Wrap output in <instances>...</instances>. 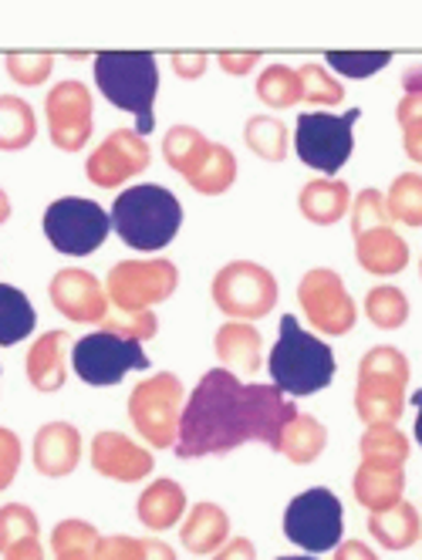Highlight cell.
Masks as SVG:
<instances>
[{"mask_svg":"<svg viewBox=\"0 0 422 560\" xmlns=\"http://www.w3.org/2000/svg\"><path fill=\"white\" fill-rule=\"evenodd\" d=\"M95 560H176V553L166 544H156V540L108 537V540H98Z\"/></svg>","mask_w":422,"mask_h":560,"instance_id":"cell-36","label":"cell"},{"mask_svg":"<svg viewBox=\"0 0 422 560\" xmlns=\"http://www.w3.org/2000/svg\"><path fill=\"white\" fill-rule=\"evenodd\" d=\"M51 65H55V55L42 51V55H8V74L14 78L17 85H42L48 82V74H51Z\"/></svg>","mask_w":422,"mask_h":560,"instance_id":"cell-43","label":"cell"},{"mask_svg":"<svg viewBox=\"0 0 422 560\" xmlns=\"http://www.w3.org/2000/svg\"><path fill=\"white\" fill-rule=\"evenodd\" d=\"M95 82L98 92L119 105L122 112H132L139 118V136L145 139L152 132V102L160 92V68L149 51H102L95 58Z\"/></svg>","mask_w":422,"mask_h":560,"instance_id":"cell-4","label":"cell"},{"mask_svg":"<svg viewBox=\"0 0 422 560\" xmlns=\"http://www.w3.org/2000/svg\"><path fill=\"white\" fill-rule=\"evenodd\" d=\"M37 136L34 108L17 95H0V149L17 152L27 149Z\"/></svg>","mask_w":422,"mask_h":560,"instance_id":"cell-28","label":"cell"},{"mask_svg":"<svg viewBox=\"0 0 422 560\" xmlns=\"http://www.w3.org/2000/svg\"><path fill=\"white\" fill-rule=\"evenodd\" d=\"M51 142L61 152H79L92 139V92L82 82H61L45 98Z\"/></svg>","mask_w":422,"mask_h":560,"instance_id":"cell-17","label":"cell"},{"mask_svg":"<svg viewBox=\"0 0 422 560\" xmlns=\"http://www.w3.org/2000/svg\"><path fill=\"white\" fill-rule=\"evenodd\" d=\"M213 301L237 322H254L278 304V280L254 260H234L213 277Z\"/></svg>","mask_w":422,"mask_h":560,"instance_id":"cell-11","label":"cell"},{"mask_svg":"<svg viewBox=\"0 0 422 560\" xmlns=\"http://www.w3.org/2000/svg\"><path fill=\"white\" fill-rule=\"evenodd\" d=\"M257 98L267 108H291L301 102V85H297V71L288 65H271L257 78Z\"/></svg>","mask_w":422,"mask_h":560,"instance_id":"cell-35","label":"cell"},{"mask_svg":"<svg viewBox=\"0 0 422 560\" xmlns=\"http://www.w3.org/2000/svg\"><path fill=\"white\" fill-rule=\"evenodd\" d=\"M267 369H271L274 388L281 395H297V398L315 395V392L328 388L335 378V351L321 338L297 328L294 314H284L281 338L271 348V362H267Z\"/></svg>","mask_w":422,"mask_h":560,"instance_id":"cell-3","label":"cell"},{"mask_svg":"<svg viewBox=\"0 0 422 560\" xmlns=\"http://www.w3.org/2000/svg\"><path fill=\"white\" fill-rule=\"evenodd\" d=\"M8 220H11V199L4 189H0V223H8Z\"/></svg>","mask_w":422,"mask_h":560,"instance_id":"cell-52","label":"cell"},{"mask_svg":"<svg viewBox=\"0 0 422 560\" xmlns=\"http://www.w3.org/2000/svg\"><path fill=\"white\" fill-rule=\"evenodd\" d=\"M149 142L136 132V129H115L85 163V173L95 186L102 189H115L129 183L132 176H139L142 170H149Z\"/></svg>","mask_w":422,"mask_h":560,"instance_id":"cell-16","label":"cell"},{"mask_svg":"<svg viewBox=\"0 0 422 560\" xmlns=\"http://www.w3.org/2000/svg\"><path fill=\"white\" fill-rule=\"evenodd\" d=\"M278 560H315V557H278Z\"/></svg>","mask_w":422,"mask_h":560,"instance_id":"cell-53","label":"cell"},{"mask_svg":"<svg viewBox=\"0 0 422 560\" xmlns=\"http://www.w3.org/2000/svg\"><path fill=\"white\" fill-rule=\"evenodd\" d=\"M230 530V520L216 503H197L183 527V544L194 553H213Z\"/></svg>","mask_w":422,"mask_h":560,"instance_id":"cell-27","label":"cell"},{"mask_svg":"<svg viewBox=\"0 0 422 560\" xmlns=\"http://www.w3.org/2000/svg\"><path fill=\"white\" fill-rule=\"evenodd\" d=\"M406 385H409V358L399 348L378 345L359 365L355 385V409L365 425H396L406 409Z\"/></svg>","mask_w":422,"mask_h":560,"instance_id":"cell-5","label":"cell"},{"mask_svg":"<svg viewBox=\"0 0 422 560\" xmlns=\"http://www.w3.org/2000/svg\"><path fill=\"white\" fill-rule=\"evenodd\" d=\"M4 560H42V547H37V540H24V544L11 547L4 553Z\"/></svg>","mask_w":422,"mask_h":560,"instance_id":"cell-49","label":"cell"},{"mask_svg":"<svg viewBox=\"0 0 422 560\" xmlns=\"http://www.w3.org/2000/svg\"><path fill=\"white\" fill-rule=\"evenodd\" d=\"M37 314L24 291L0 284V345H17L34 331Z\"/></svg>","mask_w":422,"mask_h":560,"instance_id":"cell-29","label":"cell"},{"mask_svg":"<svg viewBox=\"0 0 422 560\" xmlns=\"http://www.w3.org/2000/svg\"><path fill=\"white\" fill-rule=\"evenodd\" d=\"M247 145L267 159V163H281L288 155V129L281 118H271V115H254L247 122V132H244Z\"/></svg>","mask_w":422,"mask_h":560,"instance_id":"cell-33","label":"cell"},{"mask_svg":"<svg viewBox=\"0 0 422 560\" xmlns=\"http://www.w3.org/2000/svg\"><path fill=\"white\" fill-rule=\"evenodd\" d=\"M297 85H301V102H308V105H338L344 98L341 85L321 65H301Z\"/></svg>","mask_w":422,"mask_h":560,"instance_id":"cell-38","label":"cell"},{"mask_svg":"<svg viewBox=\"0 0 422 560\" xmlns=\"http://www.w3.org/2000/svg\"><path fill=\"white\" fill-rule=\"evenodd\" d=\"M82 459V435L71 422H48L34 435V466L45 476H68Z\"/></svg>","mask_w":422,"mask_h":560,"instance_id":"cell-20","label":"cell"},{"mask_svg":"<svg viewBox=\"0 0 422 560\" xmlns=\"http://www.w3.org/2000/svg\"><path fill=\"white\" fill-rule=\"evenodd\" d=\"M92 463L102 476L119 483H136L152 469V456L122 432H98L92 443Z\"/></svg>","mask_w":422,"mask_h":560,"instance_id":"cell-19","label":"cell"},{"mask_svg":"<svg viewBox=\"0 0 422 560\" xmlns=\"http://www.w3.org/2000/svg\"><path fill=\"white\" fill-rule=\"evenodd\" d=\"M176 284H179V273L169 260H122L112 267L105 280V298L115 311L139 314V311H152V304L173 298Z\"/></svg>","mask_w":422,"mask_h":560,"instance_id":"cell-10","label":"cell"},{"mask_svg":"<svg viewBox=\"0 0 422 560\" xmlns=\"http://www.w3.org/2000/svg\"><path fill=\"white\" fill-rule=\"evenodd\" d=\"M216 358L226 365V372H244L254 375L260 369V354H263V341L260 331L250 328L247 322H226L216 331Z\"/></svg>","mask_w":422,"mask_h":560,"instance_id":"cell-22","label":"cell"},{"mask_svg":"<svg viewBox=\"0 0 422 560\" xmlns=\"http://www.w3.org/2000/svg\"><path fill=\"white\" fill-rule=\"evenodd\" d=\"M108 220L129 247L152 254V250H163L179 233L183 207L166 186L142 183V186H132L115 196V207H112Z\"/></svg>","mask_w":422,"mask_h":560,"instance_id":"cell-2","label":"cell"},{"mask_svg":"<svg viewBox=\"0 0 422 560\" xmlns=\"http://www.w3.org/2000/svg\"><path fill=\"white\" fill-rule=\"evenodd\" d=\"M51 547L58 560H95L98 534L92 524H82V520H65L51 534Z\"/></svg>","mask_w":422,"mask_h":560,"instance_id":"cell-34","label":"cell"},{"mask_svg":"<svg viewBox=\"0 0 422 560\" xmlns=\"http://www.w3.org/2000/svg\"><path fill=\"white\" fill-rule=\"evenodd\" d=\"M297 301H301V311L308 317V325L318 328L321 335H349L359 322V311H355V301L352 294L344 291L341 277L328 267H318V270H308L301 277L297 284Z\"/></svg>","mask_w":422,"mask_h":560,"instance_id":"cell-15","label":"cell"},{"mask_svg":"<svg viewBox=\"0 0 422 560\" xmlns=\"http://www.w3.org/2000/svg\"><path fill=\"white\" fill-rule=\"evenodd\" d=\"M335 560H375V553H372V550H368L365 544L352 540V544H344V547H338Z\"/></svg>","mask_w":422,"mask_h":560,"instance_id":"cell-48","label":"cell"},{"mask_svg":"<svg viewBox=\"0 0 422 560\" xmlns=\"http://www.w3.org/2000/svg\"><path fill=\"white\" fill-rule=\"evenodd\" d=\"M362 459H409V443L396 425H368L362 435Z\"/></svg>","mask_w":422,"mask_h":560,"instance_id":"cell-37","label":"cell"},{"mask_svg":"<svg viewBox=\"0 0 422 560\" xmlns=\"http://www.w3.org/2000/svg\"><path fill=\"white\" fill-rule=\"evenodd\" d=\"M71 365L82 375V382L102 388V385L122 382L129 369H149V354H142L139 341L119 338L112 331H95V335H85L82 341H74Z\"/></svg>","mask_w":422,"mask_h":560,"instance_id":"cell-14","label":"cell"},{"mask_svg":"<svg viewBox=\"0 0 422 560\" xmlns=\"http://www.w3.org/2000/svg\"><path fill=\"white\" fill-rule=\"evenodd\" d=\"M216 560H257V553H254V544L250 540H230L220 553H216Z\"/></svg>","mask_w":422,"mask_h":560,"instance_id":"cell-47","label":"cell"},{"mask_svg":"<svg viewBox=\"0 0 422 560\" xmlns=\"http://www.w3.org/2000/svg\"><path fill=\"white\" fill-rule=\"evenodd\" d=\"M68 331H48L42 335L31 351H27V378L37 392H58L65 385V348H68Z\"/></svg>","mask_w":422,"mask_h":560,"instance_id":"cell-23","label":"cell"},{"mask_svg":"<svg viewBox=\"0 0 422 560\" xmlns=\"http://www.w3.org/2000/svg\"><path fill=\"white\" fill-rule=\"evenodd\" d=\"M362 108L328 115V112H301L297 129H294V145L304 166H312L325 176H335L355 149V122Z\"/></svg>","mask_w":422,"mask_h":560,"instance_id":"cell-8","label":"cell"},{"mask_svg":"<svg viewBox=\"0 0 422 560\" xmlns=\"http://www.w3.org/2000/svg\"><path fill=\"white\" fill-rule=\"evenodd\" d=\"M173 68L179 78H200L207 71V55H173Z\"/></svg>","mask_w":422,"mask_h":560,"instance_id":"cell-46","label":"cell"},{"mask_svg":"<svg viewBox=\"0 0 422 560\" xmlns=\"http://www.w3.org/2000/svg\"><path fill=\"white\" fill-rule=\"evenodd\" d=\"M297 409L274 385H244L234 372L213 369L200 378L179 416L176 456L200 459L237 450L241 443H263L278 450L284 425Z\"/></svg>","mask_w":422,"mask_h":560,"instance_id":"cell-1","label":"cell"},{"mask_svg":"<svg viewBox=\"0 0 422 560\" xmlns=\"http://www.w3.org/2000/svg\"><path fill=\"white\" fill-rule=\"evenodd\" d=\"M386 213L392 223L422 226V173L396 176V183L386 196Z\"/></svg>","mask_w":422,"mask_h":560,"instance_id":"cell-31","label":"cell"},{"mask_svg":"<svg viewBox=\"0 0 422 560\" xmlns=\"http://www.w3.org/2000/svg\"><path fill=\"white\" fill-rule=\"evenodd\" d=\"M325 58L335 71L349 74V78H368L392 61L389 51H328Z\"/></svg>","mask_w":422,"mask_h":560,"instance_id":"cell-42","label":"cell"},{"mask_svg":"<svg viewBox=\"0 0 422 560\" xmlns=\"http://www.w3.org/2000/svg\"><path fill=\"white\" fill-rule=\"evenodd\" d=\"M108 213L95 203V199L65 196L45 210V236L51 247L68 257H89L95 254L105 236H108Z\"/></svg>","mask_w":422,"mask_h":560,"instance_id":"cell-9","label":"cell"},{"mask_svg":"<svg viewBox=\"0 0 422 560\" xmlns=\"http://www.w3.org/2000/svg\"><path fill=\"white\" fill-rule=\"evenodd\" d=\"M183 510H186V497H183L179 483H173V479H156V483H152L139 500V520L152 530L173 527L176 520L183 516Z\"/></svg>","mask_w":422,"mask_h":560,"instance_id":"cell-25","label":"cell"},{"mask_svg":"<svg viewBox=\"0 0 422 560\" xmlns=\"http://www.w3.org/2000/svg\"><path fill=\"white\" fill-rule=\"evenodd\" d=\"M301 213L308 217L318 226H331L338 223L352 207V189L344 186L341 179H315L304 186L301 199H297Z\"/></svg>","mask_w":422,"mask_h":560,"instance_id":"cell-24","label":"cell"},{"mask_svg":"<svg viewBox=\"0 0 422 560\" xmlns=\"http://www.w3.org/2000/svg\"><path fill=\"white\" fill-rule=\"evenodd\" d=\"M17 466H21V443L11 429L0 425V490L11 487V479L17 476Z\"/></svg>","mask_w":422,"mask_h":560,"instance_id":"cell-44","label":"cell"},{"mask_svg":"<svg viewBox=\"0 0 422 560\" xmlns=\"http://www.w3.org/2000/svg\"><path fill=\"white\" fill-rule=\"evenodd\" d=\"M51 304L68 317V322H82V325H102L108 317V298L105 288L98 284V277L79 267L58 270L51 280Z\"/></svg>","mask_w":422,"mask_h":560,"instance_id":"cell-18","label":"cell"},{"mask_svg":"<svg viewBox=\"0 0 422 560\" xmlns=\"http://www.w3.org/2000/svg\"><path fill=\"white\" fill-rule=\"evenodd\" d=\"M419 273H422V260H419Z\"/></svg>","mask_w":422,"mask_h":560,"instance_id":"cell-54","label":"cell"},{"mask_svg":"<svg viewBox=\"0 0 422 560\" xmlns=\"http://www.w3.org/2000/svg\"><path fill=\"white\" fill-rule=\"evenodd\" d=\"M402 89H406V95H422V65L409 68L402 74Z\"/></svg>","mask_w":422,"mask_h":560,"instance_id":"cell-50","label":"cell"},{"mask_svg":"<svg viewBox=\"0 0 422 560\" xmlns=\"http://www.w3.org/2000/svg\"><path fill=\"white\" fill-rule=\"evenodd\" d=\"M179 416H183V385L169 372L136 385V392L129 395V419L136 422L139 435H145L160 450L176 446Z\"/></svg>","mask_w":422,"mask_h":560,"instance_id":"cell-12","label":"cell"},{"mask_svg":"<svg viewBox=\"0 0 422 560\" xmlns=\"http://www.w3.org/2000/svg\"><path fill=\"white\" fill-rule=\"evenodd\" d=\"M368 527H372V534H375L382 544H386V547L402 550V547H409V544L419 537V516H415V510H412L409 503H396V506H389V510L375 513V516L368 520Z\"/></svg>","mask_w":422,"mask_h":560,"instance_id":"cell-30","label":"cell"},{"mask_svg":"<svg viewBox=\"0 0 422 560\" xmlns=\"http://www.w3.org/2000/svg\"><path fill=\"white\" fill-rule=\"evenodd\" d=\"M412 406L419 409V416H415V439H419V446H422V388L412 392Z\"/></svg>","mask_w":422,"mask_h":560,"instance_id":"cell-51","label":"cell"},{"mask_svg":"<svg viewBox=\"0 0 422 560\" xmlns=\"http://www.w3.org/2000/svg\"><path fill=\"white\" fill-rule=\"evenodd\" d=\"M284 534L291 544L308 553H325L341 544V503L331 490L315 487L304 490L288 503Z\"/></svg>","mask_w":422,"mask_h":560,"instance_id":"cell-13","label":"cell"},{"mask_svg":"<svg viewBox=\"0 0 422 560\" xmlns=\"http://www.w3.org/2000/svg\"><path fill=\"white\" fill-rule=\"evenodd\" d=\"M365 314L375 328L396 331L409 322V298L392 284H378L365 294Z\"/></svg>","mask_w":422,"mask_h":560,"instance_id":"cell-32","label":"cell"},{"mask_svg":"<svg viewBox=\"0 0 422 560\" xmlns=\"http://www.w3.org/2000/svg\"><path fill=\"white\" fill-rule=\"evenodd\" d=\"M402 466L396 459H362L359 472H355V497L359 503H365L368 510L382 513L399 503L402 493Z\"/></svg>","mask_w":422,"mask_h":560,"instance_id":"cell-21","label":"cell"},{"mask_svg":"<svg viewBox=\"0 0 422 560\" xmlns=\"http://www.w3.org/2000/svg\"><path fill=\"white\" fill-rule=\"evenodd\" d=\"M396 118H399V129H402L406 155L422 166V95H402Z\"/></svg>","mask_w":422,"mask_h":560,"instance_id":"cell-40","label":"cell"},{"mask_svg":"<svg viewBox=\"0 0 422 560\" xmlns=\"http://www.w3.org/2000/svg\"><path fill=\"white\" fill-rule=\"evenodd\" d=\"M24 540H37V516L21 503L0 506V553H8Z\"/></svg>","mask_w":422,"mask_h":560,"instance_id":"cell-39","label":"cell"},{"mask_svg":"<svg viewBox=\"0 0 422 560\" xmlns=\"http://www.w3.org/2000/svg\"><path fill=\"white\" fill-rule=\"evenodd\" d=\"M325 443H328L325 425H321L315 416H301V412H297V416L284 425V432H281V446H278V453H284L291 463L304 466V463H315V459L321 456Z\"/></svg>","mask_w":422,"mask_h":560,"instance_id":"cell-26","label":"cell"},{"mask_svg":"<svg viewBox=\"0 0 422 560\" xmlns=\"http://www.w3.org/2000/svg\"><path fill=\"white\" fill-rule=\"evenodd\" d=\"M352 236H355V257L359 264L375 277H392L402 273L409 264L406 240L396 233L389 213H386V196L378 189H362L352 203Z\"/></svg>","mask_w":422,"mask_h":560,"instance_id":"cell-6","label":"cell"},{"mask_svg":"<svg viewBox=\"0 0 422 560\" xmlns=\"http://www.w3.org/2000/svg\"><path fill=\"white\" fill-rule=\"evenodd\" d=\"M166 163L203 196H220L237 179V159L226 145L207 142L197 129L173 126L163 142Z\"/></svg>","mask_w":422,"mask_h":560,"instance_id":"cell-7","label":"cell"},{"mask_svg":"<svg viewBox=\"0 0 422 560\" xmlns=\"http://www.w3.org/2000/svg\"><path fill=\"white\" fill-rule=\"evenodd\" d=\"M160 328L156 322V314L152 311H139V314H122V311H108V317L102 322V331H112V335H119V338H129V341H145L152 338Z\"/></svg>","mask_w":422,"mask_h":560,"instance_id":"cell-41","label":"cell"},{"mask_svg":"<svg viewBox=\"0 0 422 560\" xmlns=\"http://www.w3.org/2000/svg\"><path fill=\"white\" fill-rule=\"evenodd\" d=\"M220 58V68L223 71H230V74H247L254 65H257V58H260V51H223V55H216Z\"/></svg>","mask_w":422,"mask_h":560,"instance_id":"cell-45","label":"cell"}]
</instances>
